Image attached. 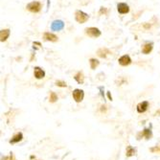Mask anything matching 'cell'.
Here are the masks:
<instances>
[{
    "label": "cell",
    "mask_w": 160,
    "mask_h": 160,
    "mask_svg": "<svg viewBox=\"0 0 160 160\" xmlns=\"http://www.w3.org/2000/svg\"><path fill=\"white\" fill-rule=\"evenodd\" d=\"M57 100H58L57 94H56L55 92H51V93H50V96H49V101L51 102V103H55Z\"/></svg>",
    "instance_id": "obj_19"
},
{
    "label": "cell",
    "mask_w": 160,
    "mask_h": 160,
    "mask_svg": "<svg viewBox=\"0 0 160 160\" xmlns=\"http://www.w3.org/2000/svg\"><path fill=\"white\" fill-rule=\"evenodd\" d=\"M2 160H16V157L14 156L13 154H10L8 155V156H5V157H3L2 158Z\"/></svg>",
    "instance_id": "obj_22"
},
{
    "label": "cell",
    "mask_w": 160,
    "mask_h": 160,
    "mask_svg": "<svg viewBox=\"0 0 160 160\" xmlns=\"http://www.w3.org/2000/svg\"><path fill=\"white\" fill-rule=\"evenodd\" d=\"M135 152H136V150L135 149H133L131 146H128V148H127V150H126V155L128 156V157H130V156H133L135 154Z\"/></svg>",
    "instance_id": "obj_15"
},
{
    "label": "cell",
    "mask_w": 160,
    "mask_h": 160,
    "mask_svg": "<svg viewBox=\"0 0 160 160\" xmlns=\"http://www.w3.org/2000/svg\"><path fill=\"white\" fill-rule=\"evenodd\" d=\"M118 61H119V63L121 64V65H123V66H127V65H129V64L131 63V59H130L129 56H128V55H125L123 57H121Z\"/></svg>",
    "instance_id": "obj_5"
},
{
    "label": "cell",
    "mask_w": 160,
    "mask_h": 160,
    "mask_svg": "<svg viewBox=\"0 0 160 160\" xmlns=\"http://www.w3.org/2000/svg\"><path fill=\"white\" fill-rule=\"evenodd\" d=\"M34 75L37 79H43L44 76H45V73L41 68L39 67H35V70H34Z\"/></svg>",
    "instance_id": "obj_10"
},
{
    "label": "cell",
    "mask_w": 160,
    "mask_h": 160,
    "mask_svg": "<svg viewBox=\"0 0 160 160\" xmlns=\"http://www.w3.org/2000/svg\"><path fill=\"white\" fill-rule=\"evenodd\" d=\"M43 38H44L45 40H47V41H53V42L58 40V37H57L56 35L52 34V33H44Z\"/></svg>",
    "instance_id": "obj_9"
},
{
    "label": "cell",
    "mask_w": 160,
    "mask_h": 160,
    "mask_svg": "<svg viewBox=\"0 0 160 160\" xmlns=\"http://www.w3.org/2000/svg\"><path fill=\"white\" fill-rule=\"evenodd\" d=\"M107 10L106 8H101V10H100V14H107Z\"/></svg>",
    "instance_id": "obj_23"
},
{
    "label": "cell",
    "mask_w": 160,
    "mask_h": 160,
    "mask_svg": "<svg viewBox=\"0 0 160 160\" xmlns=\"http://www.w3.org/2000/svg\"><path fill=\"white\" fill-rule=\"evenodd\" d=\"M26 8L28 11L32 12V13H38L41 10V4L38 1H34V2L29 3Z\"/></svg>",
    "instance_id": "obj_1"
},
{
    "label": "cell",
    "mask_w": 160,
    "mask_h": 160,
    "mask_svg": "<svg viewBox=\"0 0 160 160\" xmlns=\"http://www.w3.org/2000/svg\"><path fill=\"white\" fill-rule=\"evenodd\" d=\"M89 62H90L91 69H96V67L99 65V60L96 59H90Z\"/></svg>",
    "instance_id": "obj_17"
},
{
    "label": "cell",
    "mask_w": 160,
    "mask_h": 160,
    "mask_svg": "<svg viewBox=\"0 0 160 160\" xmlns=\"http://www.w3.org/2000/svg\"><path fill=\"white\" fill-rule=\"evenodd\" d=\"M56 86H59V87H66L67 85H66L65 82H62V81H57V82H56Z\"/></svg>",
    "instance_id": "obj_21"
},
{
    "label": "cell",
    "mask_w": 160,
    "mask_h": 160,
    "mask_svg": "<svg viewBox=\"0 0 160 160\" xmlns=\"http://www.w3.org/2000/svg\"><path fill=\"white\" fill-rule=\"evenodd\" d=\"M75 17H76V20L79 22V23H85L88 20V16L86 15V13L82 11H77L75 14Z\"/></svg>",
    "instance_id": "obj_3"
},
{
    "label": "cell",
    "mask_w": 160,
    "mask_h": 160,
    "mask_svg": "<svg viewBox=\"0 0 160 160\" xmlns=\"http://www.w3.org/2000/svg\"><path fill=\"white\" fill-rule=\"evenodd\" d=\"M72 95H73V98H74V100L77 103H80V102L83 101V99H84V96H85V93H84V91L82 90V89H75L73 91V93H72Z\"/></svg>",
    "instance_id": "obj_4"
},
{
    "label": "cell",
    "mask_w": 160,
    "mask_h": 160,
    "mask_svg": "<svg viewBox=\"0 0 160 160\" xmlns=\"http://www.w3.org/2000/svg\"><path fill=\"white\" fill-rule=\"evenodd\" d=\"M108 54H110V51L107 48H101L97 51V55L100 58H107V56Z\"/></svg>",
    "instance_id": "obj_13"
},
{
    "label": "cell",
    "mask_w": 160,
    "mask_h": 160,
    "mask_svg": "<svg viewBox=\"0 0 160 160\" xmlns=\"http://www.w3.org/2000/svg\"><path fill=\"white\" fill-rule=\"evenodd\" d=\"M10 36V30L9 29H3V30H1V32H0V40L3 42V41H5L7 40V38L9 37Z\"/></svg>",
    "instance_id": "obj_11"
},
{
    "label": "cell",
    "mask_w": 160,
    "mask_h": 160,
    "mask_svg": "<svg viewBox=\"0 0 160 160\" xmlns=\"http://www.w3.org/2000/svg\"><path fill=\"white\" fill-rule=\"evenodd\" d=\"M137 137H138V139H141V137L146 139H150V137H151V130L149 129V128H145L142 132H140L138 134Z\"/></svg>",
    "instance_id": "obj_8"
},
{
    "label": "cell",
    "mask_w": 160,
    "mask_h": 160,
    "mask_svg": "<svg viewBox=\"0 0 160 160\" xmlns=\"http://www.w3.org/2000/svg\"><path fill=\"white\" fill-rule=\"evenodd\" d=\"M149 150L151 151V152H153V153H160V145L158 146H155V147H152V148H150Z\"/></svg>",
    "instance_id": "obj_20"
},
{
    "label": "cell",
    "mask_w": 160,
    "mask_h": 160,
    "mask_svg": "<svg viewBox=\"0 0 160 160\" xmlns=\"http://www.w3.org/2000/svg\"><path fill=\"white\" fill-rule=\"evenodd\" d=\"M75 80L77 81L79 84H83L84 83V81H85V77H84V74L82 73V72H79V73H77V74L75 75Z\"/></svg>",
    "instance_id": "obj_16"
},
{
    "label": "cell",
    "mask_w": 160,
    "mask_h": 160,
    "mask_svg": "<svg viewBox=\"0 0 160 160\" xmlns=\"http://www.w3.org/2000/svg\"><path fill=\"white\" fill-rule=\"evenodd\" d=\"M86 34L91 37H98L101 36V31L98 28L90 27V28H86Z\"/></svg>",
    "instance_id": "obj_2"
},
{
    "label": "cell",
    "mask_w": 160,
    "mask_h": 160,
    "mask_svg": "<svg viewBox=\"0 0 160 160\" xmlns=\"http://www.w3.org/2000/svg\"><path fill=\"white\" fill-rule=\"evenodd\" d=\"M148 107H149V103L147 101H145L138 104L136 108H137V111H138L139 113H143V112H145L148 109Z\"/></svg>",
    "instance_id": "obj_6"
},
{
    "label": "cell",
    "mask_w": 160,
    "mask_h": 160,
    "mask_svg": "<svg viewBox=\"0 0 160 160\" xmlns=\"http://www.w3.org/2000/svg\"><path fill=\"white\" fill-rule=\"evenodd\" d=\"M152 50V44L151 43H146L143 48H142V52L144 54H149Z\"/></svg>",
    "instance_id": "obj_14"
},
{
    "label": "cell",
    "mask_w": 160,
    "mask_h": 160,
    "mask_svg": "<svg viewBox=\"0 0 160 160\" xmlns=\"http://www.w3.org/2000/svg\"><path fill=\"white\" fill-rule=\"evenodd\" d=\"M107 95H108V98H109V100H112V97L110 96V94H109V92H107Z\"/></svg>",
    "instance_id": "obj_24"
},
{
    "label": "cell",
    "mask_w": 160,
    "mask_h": 160,
    "mask_svg": "<svg viewBox=\"0 0 160 160\" xmlns=\"http://www.w3.org/2000/svg\"><path fill=\"white\" fill-rule=\"evenodd\" d=\"M117 9H118V12L120 13V14H128V12H129V8H128V6L127 4H125V3H119L117 5Z\"/></svg>",
    "instance_id": "obj_7"
},
{
    "label": "cell",
    "mask_w": 160,
    "mask_h": 160,
    "mask_svg": "<svg viewBox=\"0 0 160 160\" xmlns=\"http://www.w3.org/2000/svg\"><path fill=\"white\" fill-rule=\"evenodd\" d=\"M62 27H63V24H62L61 21H55L53 23V25H52V28H53V29H58V30L61 29Z\"/></svg>",
    "instance_id": "obj_18"
},
{
    "label": "cell",
    "mask_w": 160,
    "mask_h": 160,
    "mask_svg": "<svg viewBox=\"0 0 160 160\" xmlns=\"http://www.w3.org/2000/svg\"><path fill=\"white\" fill-rule=\"evenodd\" d=\"M23 138V135H22L21 132H18V133L15 134L14 136H13V138L10 140V143L11 144H16V143H18V142H20Z\"/></svg>",
    "instance_id": "obj_12"
}]
</instances>
